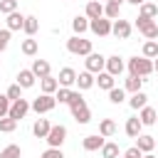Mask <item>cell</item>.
I'll return each instance as SVG.
<instances>
[{
  "mask_svg": "<svg viewBox=\"0 0 158 158\" xmlns=\"http://www.w3.org/2000/svg\"><path fill=\"white\" fill-rule=\"evenodd\" d=\"M69 109H72V116L77 123H89L91 121V111L84 101V96L79 91H72V99H69Z\"/></svg>",
  "mask_w": 158,
  "mask_h": 158,
  "instance_id": "obj_1",
  "label": "cell"
},
{
  "mask_svg": "<svg viewBox=\"0 0 158 158\" xmlns=\"http://www.w3.org/2000/svg\"><path fill=\"white\" fill-rule=\"evenodd\" d=\"M128 72H131L133 77L146 79V77L153 72V62H151L148 57H131V59H128Z\"/></svg>",
  "mask_w": 158,
  "mask_h": 158,
  "instance_id": "obj_2",
  "label": "cell"
},
{
  "mask_svg": "<svg viewBox=\"0 0 158 158\" xmlns=\"http://www.w3.org/2000/svg\"><path fill=\"white\" fill-rule=\"evenodd\" d=\"M67 49H69L72 54L86 57V54H91V40H84L81 35H74V37L67 40Z\"/></svg>",
  "mask_w": 158,
  "mask_h": 158,
  "instance_id": "obj_3",
  "label": "cell"
},
{
  "mask_svg": "<svg viewBox=\"0 0 158 158\" xmlns=\"http://www.w3.org/2000/svg\"><path fill=\"white\" fill-rule=\"evenodd\" d=\"M136 27H138V32H141L146 40H156V37H158V25L153 22V17H141V15H138Z\"/></svg>",
  "mask_w": 158,
  "mask_h": 158,
  "instance_id": "obj_4",
  "label": "cell"
},
{
  "mask_svg": "<svg viewBox=\"0 0 158 158\" xmlns=\"http://www.w3.org/2000/svg\"><path fill=\"white\" fill-rule=\"evenodd\" d=\"M64 138H67V126L57 123V126H52V128H49V133H47V138H44V141H47L52 148H62Z\"/></svg>",
  "mask_w": 158,
  "mask_h": 158,
  "instance_id": "obj_5",
  "label": "cell"
},
{
  "mask_svg": "<svg viewBox=\"0 0 158 158\" xmlns=\"http://www.w3.org/2000/svg\"><path fill=\"white\" fill-rule=\"evenodd\" d=\"M57 106V99L52 96V94H40L35 101H32V109L37 111V114H47V111H52Z\"/></svg>",
  "mask_w": 158,
  "mask_h": 158,
  "instance_id": "obj_6",
  "label": "cell"
},
{
  "mask_svg": "<svg viewBox=\"0 0 158 158\" xmlns=\"http://www.w3.org/2000/svg\"><path fill=\"white\" fill-rule=\"evenodd\" d=\"M111 20L109 17H96V20H89V30L94 32V35H99V37H106V35H111Z\"/></svg>",
  "mask_w": 158,
  "mask_h": 158,
  "instance_id": "obj_7",
  "label": "cell"
},
{
  "mask_svg": "<svg viewBox=\"0 0 158 158\" xmlns=\"http://www.w3.org/2000/svg\"><path fill=\"white\" fill-rule=\"evenodd\" d=\"M86 72H91V74H99V72H104L106 69V57L104 54H96V52H91V54H86Z\"/></svg>",
  "mask_w": 158,
  "mask_h": 158,
  "instance_id": "obj_8",
  "label": "cell"
},
{
  "mask_svg": "<svg viewBox=\"0 0 158 158\" xmlns=\"http://www.w3.org/2000/svg\"><path fill=\"white\" fill-rule=\"evenodd\" d=\"M111 35L118 37V40H128V35H131V25H128V20H114V25H111Z\"/></svg>",
  "mask_w": 158,
  "mask_h": 158,
  "instance_id": "obj_9",
  "label": "cell"
},
{
  "mask_svg": "<svg viewBox=\"0 0 158 158\" xmlns=\"http://www.w3.org/2000/svg\"><path fill=\"white\" fill-rule=\"evenodd\" d=\"M30 111V104H27V99H17V101H12V106H10V114L7 116H12V118H25V114Z\"/></svg>",
  "mask_w": 158,
  "mask_h": 158,
  "instance_id": "obj_10",
  "label": "cell"
},
{
  "mask_svg": "<svg viewBox=\"0 0 158 158\" xmlns=\"http://www.w3.org/2000/svg\"><path fill=\"white\" fill-rule=\"evenodd\" d=\"M123 59L118 57V54H114V57H106V72L109 74H114V77H118L121 72H123Z\"/></svg>",
  "mask_w": 158,
  "mask_h": 158,
  "instance_id": "obj_11",
  "label": "cell"
},
{
  "mask_svg": "<svg viewBox=\"0 0 158 158\" xmlns=\"http://www.w3.org/2000/svg\"><path fill=\"white\" fill-rule=\"evenodd\" d=\"M104 143H106V141H104V136H101V133H94V136H86L81 146H84V151H89V153H91V151H101V146H104Z\"/></svg>",
  "mask_w": 158,
  "mask_h": 158,
  "instance_id": "obj_12",
  "label": "cell"
},
{
  "mask_svg": "<svg viewBox=\"0 0 158 158\" xmlns=\"http://www.w3.org/2000/svg\"><path fill=\"white\" fill-rule=\"evenodd\" d=\"M59 86H72V84H77V72L72 69V67H64V69H59Z\"/></svg>",
  "mask_w": 158,
  "mask_h": 158,
  "instance_id": "obj_13",
  "label": "cell"
},
{
  "mask_svg": "<svg viewBox=\"0 0 158 158\" xmlns=\"http://www.w3.org/2000/svg\"><path fill=\"white\" fill-rule=\"evenodd\" d=\"M141 128H143V123H141L138 116H133V118L126 121V136H128V138H138V136H141Z\"/></svg>",
  "mask_w": 158,
  "mask_h": 158,
  "instance_id": "obj_14",
  "label": "cell"
},
{
  "mask_svg": "<svg viewBox=\"0 0 158 158\" xmlns=\"http://www.w3.org/2000/svg\"><path fill=\"white\" fill-rule=\"evenodd\" d=\"M86 17H89V20L104 17V5H101L99 0H89V2H86Z\"/></svg>",
  "mask_w": 158,
  "mask_h": 158,
  "instance_id": "obj_15",
  "label": "cell"
},
{
  "mask_svg": "<svg viewBox=\"0 0 158 158\" xmlns=\"http://www.w3.org/2000/svg\"><path fill=\"white\" fill-rule=\"evenodd\" d=\"M32 72H35L37 79L49 77V62H47V59H35V62H32Z\"/></svg>",
  "mask_w": 158,
  "mask_h": 158,
  "instance_id": "obj_16",
  "label": "cell"
},
{
  "mask_svg": "<svg viewBox=\"0 0 158 158\" xmlns=\"http://www.w3.org/2000/svg\"><path fill=\"white\" fill-rule=\"evenodd\" d=\"M35 72L32 69H20V74H17V84L22 86V89H30L32 84H35Z\"/></svg>",
  "mask_w": 158,
  "mask_h": 158,
  "instance_id": "obj_17",
  "label": "cell"
},
{
  "mask_svg": "<svg viewBox=\"0 0 158 158\" xmlns=\"http://www.w3.org/2000/svg\"><path fill=\"white\" fill-rule=\"evenodd\" d=\"M138 118H141V123H143V126H153V123H156V118H158V111H156L153 106H143Z\"/></svg>",
  "mask_w": 158,
  "mask_h": 158,
  "instance_id": "obj_18",
  "label": "cell"
},
{
  "mask_svg": "<svg viewBox=\"0 0 158 158\" xmlns=\"http://www.w3.org/2000/svg\"><path fill=\"white\" fill-rule=\"evenodd\" d=\"M49 128H52V123H49L47 118H37V121H35V126H32V133H35L37 138H47Z\"/></svg>",
  "mask_w": 158,
  "mask_h": 158,
  "instance_id": "obj_19",
  "label": "cell"
},
{
  "mask_svg": "<svg viewBox=\"0 0 158 158\" xmlns=\"http://www.w3.org/2000/svg\"><path fill=\"white\" fill-rule=\"evenodd\" d=\"M96 84V79H94V74L91 72H81V74H77V86L84 91V89H91Z\"/></svg>",
  "mask_w": 158,
  "mask_h": 158,
  "instance_id": "obj_20",
  "label": "cell"
},
{
  "mask_svg": "<svg viewBox=\"0 0 158 158\" xmlns=\"http://www.w3.org/2000/svg\"><path fill=\"white\" fill-rule=\"evenodd\" d=\"M118 12H121V2H116V0H109V2L104 5V15H106L109 20H118Z\"/></svg>",
  "mask_w": 158,
  "mask_h": 158,
  "instance_id": "obj_21",
  "label": "cell"
},
{
  "mask_svg": "<svg viewBox=\"0 0 158 158\" xmlns=\"http://www.w3.org/2000/svg\"><path fill=\"white\" fill-rule=\"evenodd\" d=\"M22 25H25V15H20L17 10L7 15V30H22Z\"/></svg>",
  "mask_w": 158,
  "mask_h": 158,
  "instance_id": "obj_22",
  "label": "cell"
},
{
  "mask_svg": "<svg viewBox=\"0 0 158 158\" xmlns=\"http://www.w3.org/2000/svg\"><path fill=\"white\" fill-rule=\"evenodd\" d=\"M96 84H99V89H114V74H109V72H99V77H96Z\"/></svg>",
  "mask_w": 158,
  "mask_h": 158,
  "instance_id": "obj_23",
  "label": "cell"
},
{
  "mask_svg": "<svg viewBox=\"0 0 158 158\" xmlns=\"http://www.w3.org/2000/svg\"><path fill=\"white\" fill-rule=\"evenodd\" d=\"M136 146H138L143 153H151V151L156 148V141H153V136H138V138H136Z\"/></svg>",
  "mask_w": 158,
  "mask_h": 158,
  "instance_id": "obj_24",
  "label": "cell"
},
{
  "mask_svg": "<svg viewBox=\"0 0 158 158\" xmlns=\"http://www.w3.org/2000/svg\"><path fill=\"white\" fill-rule=\"evenodd\" d=\"M72 30H74L77 35H84V32L89 30V17H79V15H77V17L72 20Z\"/></svg>",
  "mask_w": 158,
  "mask_h": 158,
  "instance_id": "obj_25",
  "label": "cell"
},
{
  "mask_svg": "<svg viewBox=\"0 0 158 158\" xmlns=\"http://www.w3.org/2000/svg\"><path fill=\"white\" fill-rule=\"evenodd\" d=\"M40 84H42V94H54V91L59 89V81H57V79H52V77L40 79Z\"/></svg>",
  "mask_w": 158,
  "mask_h": 158,
  "instance_id": "obj_26",
  "label": "cell"
},
{
  "mask_svg": "<svg viewBox=\"0 0 158 158\" xmlns=\"http://www.w3.org/2000/svg\"><path fill=\"white\" fill-rule=\"evenodd\" d=\"M99 133H101L104 138H109V136H114V133H116V123H114L111 118H104V121L99 123Z\"/></svg>",
  "mask_w": 158,
  "mask_h": 158,
  "instance_id": "obj_27",
  "label": "cell"
},
{
  "mask_svg": "<svg viewBox=\"0 0 158 158\" xmlns=\"http://www.w3.org/2000/svg\"><path fill=\"white\" fill-rule=\"evenodd\" d=\"M15 128H17V118H12V116L0 118V133H12Z\"/></svg>",
  "mask_w": 158,
  "mask_h": 158,
  "instance_id": "obj_28",
  "label": "cell"
},
{
  "mask_svg": "<svg viewBox=\"0 0 158 158\" xmlns=\"http://www.w3.org/2000/svg\"><path fill=\"white\" fill-rule=\"evenodd\" d=\"M143 81L146 79H141V77H128L126 79V91H131V94H136V91H141V86H143Z\"/></svg>",
  "mask_w": 158,
  "mask_h": 158,
  "instance_id": "obj_29",
  "label": "cell"
},
{
  "mask_svg": "<svg viewBox=\"0 0 158 158\" xmlns=\"http://www.w3.org/2000/svg\"><path fill=\"white\" fill-rule=\"evenodd\" d=\"M0 158H22V151H20V146L10 143V146H5L0 151Z\"/></svg>",
  "mask_w": 158,
  "mask_h": 158,
  "instance_id": "obj_30",
  "label": "cell"
},
{
  "mask_svg": "<svg viewBox=\"0 0 158 158\" xmlns=\"http://www.w3.org/2000/svg\"><path fill=\"white\" fill-rule=\"evenodd\" d=\"M37 27H40V22H37V17H32V15H25V25H22V30L32 37L35 32H37Z\"/></svg>",
  "mask_w": 158,
  "mask_h": 158,
  "instance_id": "obj_31",
  "label": "cell"
},
{
  "mask_svg": "<svg viewBox=\"0 0 158 158\" xmlns=\"http://www.w3.org/2000/svg\"><path fill=\"white\" fill-rule=\"evenodd\" d=\"M146 101H148V96L143 94V91H136L131 99H128V104H131V109H143L146 106Z\"/></svg>",
  "mask_w": 158,
  "mask_h": 158,
  "instance_id": "obj_32",
  "label": "cell"
},
{
  "mask_svg": "<svg viewBox=\"0 0 158 158\" xmlns=\"http://www.w3.org/2000/svg\"><path fill=\"white\" fill-rule=\"evenodd\" d=\"M143 57H148V59H156L158 57V42L156 40H148L143 44Z\"/></svg>",
  "mask_w": 158,
  "mask_h": 158,
  "instance_id": "obj_33",
  "label": "cell"
},
{
  "mask_svg": "<svg viewBox=\"0 0 158 158\" xmlns=\"http://www.w3.org/2000/svg\"><path fill=\"white\" fill-rule=\"evenodd\" d=\"M123 99H126V89H109V101L111 104H123Z\"/></svg>",
  "mask_w": 158,
  "mask_h": 158,
  "instance_id": "obj_34",
  "label": "cell"
},
{
  "mask_svg": "<svg viewBox=\"0 0 158 158\" xmlns=\"http://www.w3.org/2000/svg\"><path fill=\"white\" fill-rule=\"evenodd\" d=\"M101 158H118V146L116 143H104L101 146Z\"/></svg>",
  "mask_w": 158,
  "mask_h": 158,
  "instance_id": "obj_35",
  "label": "cell"
},
{
  "mask_svg": "<svg viewBox=\"0 0 158 158\" xmlns=\"http://www.w3.org/2000/svg\"><path fill=\"white\" fill-rule=\"evenodd\" d=\"M22 54H27V57H32V54H37V40H32V37H27V40L22 42Z\"/></svg>",
  "mask_w": 158,
  "mask_h": 158,
  "instance_id": "obj_36",
  "label": "cell"
},
{
  "mask_svg": "<svg viewBox=\"0 0 158 158\" xmlns=\"http://www.w3.org/2000/svg\"><path fill=\"white\" fill-rule=\"evenodd\" d=\"M156 15H158V5H153V2L141 5V17H156Z\"/></svg>",
  "mask_w": 158,
  "mask_h": 158,
  "instance_id": "obj_37",
  "label": "cell"
},
{
  "mask_svg": "<svg viewBox=\"0 0 158 158\" xmlns=\"http://www.w3.org/2000/svg\"><path fill=\"white\" fill-rule=\"evenodd\" d=\"M59 104H69V99H72V89L69 86H62V89H57V96H54Z\"/></svg>",
  "mask_w": 158,
  "mask_h": 158,
  "instance_id": "obj_38",
  "label": "cell"
},
{
  "mask_svg": "<svg viewBox=\"0 0 158 158\" xmlns=\"http://www.w3.org/2000/svg\"><path fill=\"white\" fill-rule=\"evenodd\" d=\"M15 10H17V0H0V12L10 15V12H15Z\"/></svg>",
  "mask_w": 158,
  "mask_h": 158,
  "instance_id": "obj_39",
  "label": "cell"
},
{
  "mask_svg": "<svg viewBox=\"0 0 158 158\" xmlns=\"http://www.w3.org/2000/svg\"><path fill=\"white\" fill-rule=\"evenodd\" d=\"M10 106H12V101L7 99V94H0V118L10 114Z\"/></svg>",
  "mask_w": 158,
  "mask_h": 158,
  "instance_id": "obj_40",
  "label": "cell"
},
{
  "mask_svg": "<svg viewBox=\"0 0 158 158\" xmlns=\"http://www.w3.org/2000/svg\"><path fill=\"white\" fill-rule=\"evenodd\" d=\"M7 99H10V101H17V99H22V86H20V84H12V86L7 89Z\"/></svg>",
  "mask_w": 158,
  "mask_h": 158,
  "instance_id": "obj_41",
  "label": "cell"
},
{
  "mask_svg": "<svg viewBox=\"0 0 158 158\" xmlns=\"http://www.w3.org/2000/svg\"><path fill=\"white\" fill-rule=\"evenodd\" d=\"M40 158H64V153H62V148H52V146H49Z\"/></svg>",
  "mask_w": 158,
  "mask_h": 158,
  "instance_id": "obj_42",
  "label": "cell"
},
{
  "mask_svg": "<svg viewBox=\"0 0 158 158\" xmlns=\"http://www.w3.org/2000/svg\"><path fill=\"white\" fill-rule=\"evenodd\" d=\"M10 32H12V30H7V27L0 30V52L7 49V44H10Z\"/></svg>",
  "mask_w": 158,
  "mask_h": 158,
  "instance_id": "obj_43",
  "label": "cell"
},
{
  "mask_svg": "<svg viewBox=\"0 0 158 158\" xmlns=\"http://www.w3.org/2000/svg\"><path fill=\"white\" fill-rule=\"evenodd\" d=\"M123 158H143V151H141L138 146H133V148H128V151L123 153Z\"/></svg>",
  "mask_w": 158,
  "mask_h": 158,
  "instance_id": "obj_44",
  "label": "cell"
},
{
  "mask_svg": "<svg viewBox=\"0 0 158 158\" xmlns=\"http://www.w3.org/2000/svg\"><path fill=\"white\" fill-rule=\"evenodd\" d=\"M128 2H131V5H136V7H141V5L146 2V0H128Z\"/></svg>",
  "mask_w": 158,
  "mask_h": 158,
  "instance_id": "obj_45",
  "label": "cell"
},
{
  "mask_svg": "<svg viewBox=\"0 0 158 158\" xmlns=\"http://www.w3.org/2000/svg\"><path fill=\"white\" fill-rule=\"evenodd\" d=\"M153 72H158V57H156V62H153Z\"/></svg>",
  "mask_w": 158,
  "mask_h": 158,
  "instance_id": "obj_46",
  "label": "cell"
},
{
  "mask_svg": "<svg viewBox=\"0 0 158 158\" xmlns=\"http://www.w3.org/2000/svg\"><path fill=\"white\" fill-rule=\"evenodd\" d=\"M143 158H156V156H151V153H143Z\"/></svg>",
  "mask_w": 158,
  "mask_h": 158,
  "instance_id": "obj_47",
  "label": "cell"
},
{
  "mask_svg": "<svg viewBox=\"0 0 158 158\" xmlns=\"http://www.w3.org/2000/svg\"><path fill=\"white\" fill-rule=\"evenodd\" d=\"M116 2H123V0H116Z\"/></svg>",
  "mask_w": 158,
  "mask_h": 158,
  "instance_id": "obj_48",
  "label": "cell"
},
{
  "mask_svg": "<svg viewBox=\"0 0 158 158\" xmlns=\"http://www.w3.org/2000/svg\"><path fill=\"white\" fill-rule=\"evenodd\" d=\"M86 2H89V0H86Z\"/></svg>",
  "mask_w": 158,
  "mask_h": 158,
  "instance_id": "obj_49",
  "label": "cell"
},
{
  "mask_svg": "<svg viewBox=\"0 0 158 158\" xmlns=\"http://www.w3.org/2000/svg\"><path fill=\"white\" fill-rule=\"evenodd\" d=\"M156 111H158V109H156Z\"/></svg>",
  "mask_w": 158,
  "mask_h": 158,
  "instance_id": "obj_50",
  "label": "cell"
}]
</instances>
